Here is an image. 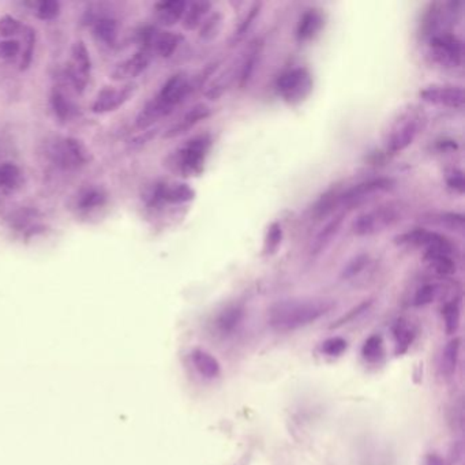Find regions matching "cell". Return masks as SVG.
Here are the masks:
<instances>
[{
  "instance_id": "cell-1",
  "label": "cell",
  "mask_w": 465,
  "mask_h": 465,
  "mask_svg": "<svg viewBox=\"0 0 465 465\" xmlns=\"http://www.w3.org/2000/svg\"><path fill=\"white\" fill-rule=\"evenodd\" d=\"M335 307V302L322 298L285 299L276 302L267 311V322L277 332H294L314 324Z\"/></svg>"
},
{
  "instance_id": "cell-2",
  "label": "cell",
  "mask_w": 465,
  "mask_h": 465,
  "mask_svg": "<svg viewBox=\"0 0 465 465\" xmlns=\"http://www.w3.org/2000/svg\"><path fill=\"white\" fill-rule=\"evenodd\" d=\"M427 117L420 108H411L394 120L385 139V147L389 154H397L405 150L425 128Z\"/></svg>"
},
{
  "instance_id": "cell-3",
  "label": "cell",
  "mask_w": 465,
  "mask_h": 465,
  "mask_svg": "<svg viewBox=\"0 0 465 465\" xmlns=\"http://www.w3.org/2000/svg\"><path fill=\"white\" fill-rule=\"evenodd\" d=\"M403 217V208L400 204H386L357 216L352 223V232L356 236H371L382 232Z\"/></svg>"
},
{
  "instance_id": "cell-4",
  "label": "cell",
  "mask_w": 465,
  "mask_h": 465,
  "mask_svg": "<svg viewBox=\"0 0 465 465\" xmlns=\"http://www.w3.org/2000/svg\"><path fill=\"white\" fill-rule=\"evenodd\" d=\"M313 91V77L305 67L284 73L277 81V92L288 104H299Z\"/></svg>"
},
{
  "instance_id": "cell-5",
  "label": "cell",
  "mask_w": 465,
  "mask_h": 465,
  "mask_svg": "<svg viewBox=\"0 0 465 465\" xmlns=\"http://www.w3.org/2000/svg\"><path fill=\"white\" fill-rule=\"evenodd\" d=\"M51 157L55 165L71 171L86 165L91 160V153L81 141L69 136L60 138L53 143Z\"/></svg>"
},
{
  "instance_id": "cell-6",
  "label": "cell",
  "mask_w": 465,
  "mask_h": 465,
  "mask_svg": "<svg viewBox=\"0 0 465 465\" xmlns=\"http://www.w3.org/2000/svg\"><path fill=\"white\" fill-rule=\"evenodd\" d=\"M431 55L444 67H459L463 63V41L452 33H437L430 40Z\"/></svg>"
},
{
  "instance_id": "cell-7",
  "label": "cell",
  "mask_w": 465,
  "mask_h": 465,
  "mask_svg": "<svg viewBox=\"0 0 465 465\" xmlns=\"http://www.w3.org/2000/svg\"><path fill=\"white\" fill-rule=\"evenodd\" d=\"M211 147V138L208 135L197 136L189 141L178 153V167L186 176L200 174L204 168L205 157Z\"/></svg>"
},
{
  "instance_id": "cell-8",
  "label": "cell",
  "mask_w": 465,
  "mask_h": 465,
  "mask_svg": "<svg viewBox=\"0 0 465 465\" xmlns=\"http://www.w3.org/2000/svg\"><path fill=\"white\" fill-rule=\"evenodd\" d=\"M396 243L403 246H415V247H425L426 251H437V252H448L455 254V248L452 241L434 231H427L423 228H415L412 231L403 233L396 237Z\"/></svg>"
},
{
  "instance_id": "cell-9",
  "label": "cell",
  "mask_w": 465,
  "mask_h": 465,
  "mask_svg": "<svg viewBox=\"0 0 465 465\" xmlns=\"http://www.w3.org/2000/svg\"><path fill=\"white\" fill-rule=\"evenodd\" d=\"M92 70L91 53L84 41H75L71 47V62L67 69V77L77 92L82 93L88 85Z\"/></svg>"
},
{
  "instance_id": "cell-10",
  "label": "cell",
  "mask_w": 465,
  "mask_h": 465,
  "mask_svg": "<svg viewBox=\"0 0 465 465\" xmlns=\"http://www.w3.org/2000/svg\"><path fill=\"white\" fill-rule=\"evenodd\" d=\"M394 180L390 178H375L370 180L360 182L355 186H352L346 193L339 195V202L344 204L346 206H355L366 200L371 198L375 194L388 191L393 189Z\"/></svg>"
},
{
  "instance_id": "cell-11",
  "label": "cell",
  "mask_w": 465,
  "mask_h": 465,
  "mask_svg": "<svg viewBox=\"0 0 465 465\" xmlns=\"http://www.w3.org/2000/svg\"><path fill=\"white\" fill-rule=\"evenodd\" d=\"M420 99L426 103L462 110L464 107L465 96L463 88L448 85H431L420 91Z\"/></svg>"
},
{
  "instance_id": "cell-12",
  "label": "cell",
  "mask_w": 465,
  "mask_h": 465,
  "mask_svg": "<svg viewBox=\"0 0 465 465\" xmlns=\"http://www.w3.org/2000/svg\"><path fill=\"white\" fill-rule=\"evenodd\" d=\"M193 91V85L189 81L186 73H178L172 75L161 88L160 93L156 96L157 100L172 112Z\"/></svg>"
},
{
  "instance_id": "cell-13",
  "label": "cell",
  "mask_w": 465,
  "mask_h": 465,
  "mask_svg": "<svg viewBox=\"0 0 465 465\" xmlns=\"http://www.w3.org/2000/svg\"><path fill=\"white\" fill-rule=\"evenodd\" d=\"M136 85L132 82H127L119 88H104L95 100L93 112L96 114H107L117 111L121 106H124L135 93Z\"/></svg>"
},
{
  "instance_id": "cell-14",
  "label": "cell",
  "mask_w": 465,
  "mask_h": 465,
  "mask_svg": "<svg viewBox=\"0 0 465 465\" xmlns=\"http://www.w3.org/2000/svg\"><path fill=\"white\" fill-rule=\"evenodd\" d=\"M150 51L147 49H139L138 52H135L131 58L123 60L121 63H119L117 67L112 71V80L115 81H127V80H132L135 77H138L139 74H142L149 63H150Z\"/></svg>"
},
{
  "instance_id": "cell-15",
  "label": "cell",
  "mask_w": 465,
  "mask_h": 465,
  "mask_svg": "<svg viewBox=\"0 0 465 465\" xmlns=\"http://www.w3.org/2000/svg\"><path fill=\"white\" fill-rule=\"evenodd\" d=\"M211 114L212 111L208 106L205 104L194 106L178 123H175L171 128H168V131L164 134V138H176L182 134H186L193 127H195L198 123L211 117Z\"/></svg>"
},
{
  "instance_id": "cell-16",
  "label": "cell",
  "mask_w": 465,
  "mask_h": 465,
  "mask_svg": "<svg viewBox=\"0 0 465 465\" xmlns=\"http://www.w3.org/2000/svg\"><path fill=\"white\" fill-rule=\"evenodd\" d=\"M324 25H325V21L320 11L307 10L299 19L298 29H296V38L300 43L309 41L321 32Z\"/></svg>"
},
{
  "instance_id": "cell-17",
  "label": "cell",
  "mask_w": 465,
  "mask_h": 465,
  "mask_svg": "<svg viewBox=\"0 0 465 465\" xmlns=\"http://www.w3.org/2000/svg\"><path fill=\"white\" fill-rule=\"evenodd\" d=\"M187 5L183 0L160 1L154 5L157 21L164 26H174L183 18Z\"/></svg>"
},
{
  "instance_id": "cell-18",
  "label": "cell",
  "mask_w": 465,
  "mask_h": 465,
  "mask_svg": "<svg viewBox=\"0 0 465 465\" xmlns=\"http://www.w3.org/2000/svg\"><path fill=\"white\" fill-rule=\"evenodd\" d=\"M191 360L197 371L209 379L217 378L222 372L219 360L205 349H194L191 353Z\"/></svg>"
},
{
  "instance_id": "cell-19",
  "label": "cell",
  "mask_w": 465,
  "mask_h": 465,
  "mask_svg": "<svg viewBox=\"0 0 465 465\" xmlns=\"http://www.w3.org/2000/svg\"><path fill=\"white\" fill-rule=\"evenodd\" d=\"M182 41L183 37L179 33L157 32L152 43V49H154L156 53L160 55L161 58H171L179 48Z\"/></svg>"
},
{
  "instance_id": "cell-20",
  "label": "cell",
  "mask_w": 465,
  "mask_h": 465,
  "mask_svg": "<svg viewBox=\"0 0 465 465\" xmlns=\"http://www.w3.org/2000/svg\"><path fill=\"white\" fill-rule=\"evenodd\" d=\"M425 262L433 272H436L440 276H452L456 272V262L453 259V254L426 251Z\"/></svg>"
},
{
  "instance_id": "cell-21",
  "label": "cell",
  "mask_w": 465,
  "mask_h": 465,
  "mask_svg": "<svg viewBox=\"0 0 465 465\" xmlns=\"http://www.w3.org/2000/svg\"><path fill=\"white\" fill-rule=\"evenodd\" d=\"M194 190L187 184H172V186H160L156 193V198L160 201L171 204H182L194 200Z\"/></svg>"
},
{
  "instance_id": "cell-22",
  "label": "cell",
  "mask_w": 465,
  "mask_h": 465,
  "mask_svg": "<svg viewBox=\"0 0 465 465\" xmlns=\"http://www.w3.org/2000/svg\"><path fill=\"white\" fill-rule=\"evenodd\" d=\"M171 112L157 100V97H154L152 102H149L142 111L138 114L136 120H135V126L139 130H145L149 128L150 126H153L157 120H160L161 117L169 115Z\"/></svg>"
},
{
  "instance_id": "cell-23",
  "label": "cell",
  "mask_w": 465,
  "mask_h": 465,
  "mask_svg": "<svg viewBox=\"0 0 465 465\" xmlns=\"http://www.w3.org/2000/svg\"><path fill=\"white\" fill-rule=\"evenodd\" d=\"M342 226H343V216H337V217L332 219L322 228V231L315 236V239L311 244V254L317 255L321 251H324L326 248V246L332 241V239L339 233Z\"/></svg>"
},
{
  "instance_id": "cell-24",
  "label": "cell",
  "mask_w": 465,
  "mask_h": 465,
  "mask_svg": "<svg viewBox=\"0 0 465 465\" xmlns=\"http://www.w3.org/2000/svg\"><path fill=\"white\" fill-rule=\"evenodd\" d=\"M427 224H436L438 227H442L449 231L455 232H463L464 230V216L460 213H433L430 216H426L423 219Z\"/></svg>"
},
{
  "instance_id": "cell-25",
  "label": "cell",
  "mask_w": 465,
  "mask_h": 465,
  "mask_svg": "<svg viewBox=\"0 0 465 465\" xmlns=\"http://www.w3.org/2000/svg\"><path fill=\"white\" fill-rule=\"evenodd\" d=\"M212 8V3L209 1H195L193 4H190V7L187 5L186 12H184V18H183V27L186 30H194L197 29L200 25H202L204 18L206 16V14L209 12V10Z\"/></svg>"
},
{
  "instance_id": "cell-26",
  "label": "cell",
  "mask_w": 465,
  "mask_h": 465,
  "mask_svg": "<svg viewBox=\"0 0 465 465\" xmlns=\"http://www.w3.org/2000/svg\"><path fill=\"white\" fill-rule=\"evenodd\" d=\"M261 49H262V44L261 43H254L247 55H246V59L241 64V69H240V74H239V85L240 88H244L246 85H248L254 71H255V67H257V63H258V59H259V55H261Z\"/></svg>"
},
{
  "instance_id": "cell-27",
  "label": "cell",
  "mask_w": 465,
  "mask_h": 465,
  "mask_svg": "<svg viewBox=\"0 0 465 465\" xmlns=\"http://www.w3.org/2000/svg\"><path fill=\"white\" fill-rule=\"evenodd\" d=\"M460 347H462V340L459 337H455L444 348L442 359H441V367H442V372L446 377H451L456 372L457 363H459V355H460Z\"/></svg>"
},
{
  "instance_id": "cell-28",
  "label": "cell",
  "mask_w": 465,
  "mask_h": 465,
  "mask_svg": "<svg viewBox=\"0 0 465 465\" xmlns=\"http://www.w3.org/2000/svg\"><path fill=\"white\" fill-rule=\"evenodd\" d=\"M393 335L396 339V353H404L414 342L415 333L412 326L405 320H397L393 325Z\"/></svg>"
},
{
  "instance_id": "cell-29",
  "label": "cell",
  "mask_w": 465,
  "mask_h": 465,
  "mask_svg": "<svg viewBox=\"0 0 465 465\" xmlns=\"http://www.w3.org/2000/svg\"><path fill=\"white\" fill-rule=\"evenodd\" d=\"M22 182V174L19 168L12 163L0 164V189L5 191H14Z\"/></svg>"
},
{
  "instance_id": "cell-30",
  "label": "cell",
  "mask_w": 465,
  "mask_h": 465,
  "mask_svg": "<svg viewBox=\"0 0 465 465\" xmlns=\"http://www.w3.org/2000/svg\"><path fill=\"white\" fill-rule=\"evenodd\" d=\"M95 36L104 45H114L117 37V23L112 18H100L95 25Z\"/></svg>"
},
{
  "instance_id": "cell-31",
  "label": "cell",
  "mask_w": 465,
  "mask_h": 465,
  "mask_svg": "<svg viewBox=\"0 0 465 465\" xmlns=\"http://www.w3.org/2000/svg\"><path fill=\"white\" fill-rule=\"evenodd\" d=\"M445 329L448 335H455L460 325V306L457 302H451L442 309Z\"/></svg>"
},
{
  "instance_id": "cell-32",
  "label": "cell",
  "mask_w": 465,
  "mask_h": 465,
  "mask_svg": "<svg viewBox=\"0 0 465 465\" xmlns=\"http://www.w3.org/2000/svg\"><path fill=\"white\" fill-rule=\"evenodd\" d=\"M361 353H363V357L367 361H371V363L378 361L383 355V340H382V337L379 335L370 336L363 346Z\"/></svg>"
},
{
  "instance_id": "cell-33",
  "label": "cell",
  "mask_w": 465,
  "mask_h": 465,
  "mask_svg": "<svg viewBox=\"0 0 465 465\" xmlns=\"http://www.w3.org/2000/svg\"><path fill=\"white\" fill-rule=\"evenodd\" d=\"M223 26V15L220 12H215L212 14L205 22H202L201 25V38L211 41L213 38H216L222 30Z\"/></svg>"
},
{
  "instance_id": "cell-34",
  "label": "cell",
  "mask_w": 465,
  "mask_h": 465,
  "mask_svg": "<svg viewBox=\"0 0 465 465\" xmlns=\"http://www.w3.org/2000/svg\"><path fill=\"white\" fill-rule=\"evenodd\" d=\"M283 240V228L278 223H273L270 224V227L267 228V232L265 236V243H263V252L265 255H273Z\"/></svg>"
},
{
  "instance_id": "cell-35",
  "label": "cell",
  "mask_w": 465,
  "mask_h": 465,
  "mask_svg": "<svg viewBox=\"0 0 465 465\" xmlns=\"http://www.w3.org/2000/svg\"><path fill=\"white\" fill-rule=\"evenodd\" d=\"M104 202H106V195L103 194V191H100L97 189H91L81 195L80 202H78V208L81 211L88 212V211L100 208Z\"/></svg>"
},
{
  "instance_id": "cell-36",
  "label": "cell",
  "mask_w": 465,
  "mask_h": 465,
  "mask_svg": "<svg viewBox=\"0 0 465 465\" xmlns=\"http://www.w3.org/2000/svg\"><path fill=\"white\" fill-rule=\"evenodd\" d=\"M368 259H370L368 255L364 254V252L355 255V257L349 261L348 263L344 266V269H343V272H342V278L349 280V278L357 276L360 272L364 270V267H366L367 263H368Z\"/></svg>"
},
{
  "instance_id": "cell-37",
  "label": "cell",
  "mask_w": 465,
  "mask_h": 465,
  "mask_svg": "<svg viewBox=\"0 0 465 465\" xmlns=\"http://www.w3.org/2000/svg\"><path fill=\"white\" fill-rule=\"evenodd\" d=\"M51 104H52V110H53L55 115L59 117L60 120H67L73 112V108H71V104L69 103V100L58 91H55L52 93Z\"/></svg>"
},
{
  "instance_id": "cell-38",
  "label": "cell",
  "mask_w": 465,
  "mask_h": 465,
  "mask_svg": "<svg viewBox=\"0 0 465 465\" xmlns=\"http://www.w3.org/2000/svg\"><path fill=\"white\" fill-rule=\"evenodd\" d=\"M60 12V4L55 0L40 1L36 7V15L43 21L55 19Z\"/></svg>"
},
{
  "instance_id": "cell-39",
  "label": "cell",
  "mask_w": 465,
  "mask_h": 465,
  "mask_svg": "<svg viewBox=\"0 0 465 465\" xmlns=\"http://www.w3.org/2000/svg\"><path fill=\"white\" fill-rule=\"evenodd\" d=\"M437 285L434 284H426L423 287H420L416 294H415V298H414V305L416 307H422V306H427L430 305L434 299H436V295H437Z\"/></svg>"
},
{
  "instance_id": "cell-40",
  "label": "cell",
  "mask_w": 465,
  "mask_h": 465,
  "mask_svg": "<svg viewBox=\"0 0 465 465\" xmlns=\"http://www.w3.org/2000/svg\"><path fill=\"white\" fill-rule=\"evenodd\" d=\"M240 320H241V311L239 309H230L226 313H223L222 317L219 318V328L223 333L231 332L233 328L239 324Z\"/></svg>"
},
{
  "instance_id": "cell-41",
  "label": "cell",
  "mask_w": 465,
  "mask_h": 465,
  "mask_svg": "<svg viewBox=\"0 0 465 465\" xmlns=\"http://www.w3.org/2000/svg\"><path fill=\"white\" fill-rule=\"evenodd\" d=\"M261 7H262V3H254V4H252V7H251L250 11L247 12L246 18L240 22V25H239V27H237V30H236V33H235V37L240 38V37H243V36L250 30L251 25L254 23V21L257 19V16H258V14H259V11H261Z\"/></svg>"
},
{
  "instance_id": "cell-42",
  "label": "cell",
  "mask_w": 465,
  "mask_h": 465,
  "mask_svg": "<svg viewBox=\"0 0 465 465\" xmlns=\"http://www.w3.org/2000/svg\"><path fill=\"white\" fill-rule=\"evenodd\" d=\"M372 305V300H364L361 302L360 305H357L356 307H353L352 310H349L348 313L346 315H343L336 324H333L331 328L335 329V328H340L343 326L344 324H348L350 321H353L355 318H357L359 315H361L364 311H367L370 309V306Z\"/></svg>"
},
{
  "instance_id": "cell-43",
  "label": "cell",
  "mask_w": 465,
  "mask_h": 465,
  "mask_svg": "<svg viewBox=\"0 0 465 465\" xmlns=\"http://www.w3.org/2000/svg\"><path fill=\"white\" fill-rule=\"evenodd\" d=\"M21 22L11 15H4L0 18V36L1 37H12L21 30Z\"/></svg>"
},
{
  "instance_id": "cell-44",
  "label": "cell",
  "mask_w": 465,
  "mask_h": 465,
  "mask_svg": "<svg viewBox=\"0 0 465 465\" xmlns=\"http://www.w3.org/2000/svg\"><path fill=\"white\" fill-rule=\"evenodd\" d=\"M347 349V342L342 337H332L328 339L322 344V352L328 356H339Z\"/></svg>"
},
{
  "instance_id": "cell-45",
  "label": "cell",
  "mask_w": 465,
  "mask_h": 465,
  "mask_svg": "<svg viewBox=\"0 0 465 465\" xmlns=\"http://www.w3.org/2000/svg\"><path fill=\"white\" fill-rule=\"evenodd\" d=\"M21 52V44L18 40H4L0 43V59L11 60Z\"/></svg>"
},
{
  "instance_id": "cell-46",
  "label": "cell",
  "mask_w": 465,
  "mask_h": 465,
  "mask_svg": "<svg viewBox=\"0 0 465 465\" xmlns=\"http://www.w3.org/2000/svg\"><path fill=\"white\" fill-rule=\"evenodd\" d=\"M26 48L23 49V53H22V60H21V70H26L32 62V56H33V51H34V40H36V36H34V32L27 27L26 29Z\"/></svg>"
},
{
  "instance_id": "cell-47",
  "label": "cell",
  "mask_w": 465,
  "mask_h": 465,
  "mask_svg": "<svg viewBox=\"0 0 465 465\" xmlns=\"http://www.w3.org/2000/svg\"><path fill=\"white\" fill-rule=\"evenodd\" d=\"M446 182H448V186H449L452 190H455V191H457V193H460V194L464 193V175H463L462 171H455V172H452V174L448 176Z\"/></svg>"
},
{
  "instance_id": "cell-48",
  "label": "cell",
  "mask_w": 465,
  "mask_h": 465,
  "mask_svg": "<svg viewBox=\"0 0 465 465\" xmlns=\"http://www.w3.org/2000/svg\"><path fill=\"white\" fill-rule=\"evenodd\" d=\"M156 135V130H150V131H143L142 135H139L138 138H135L132 141V145L134 146H142L145 143H147L153 136Z\"/></svg>"
},
{
  "instance_id": "cell-49",
  "label": "cell",
  "mask_w": 465,
  "mask_h": 465,
  "mask_svg": "<svg viewBox=\"0 0 465 465\" xmlns=\"http://www.w3.org/2000/svg\"><path fill=\"white\" fill-rule=\"evenodd\" d=\"M427 465H445L442 457H440L438 455H429L427 456V462H426Z\"/></svg>"
}]
</instances>
